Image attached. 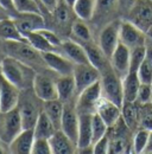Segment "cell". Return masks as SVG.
<instances>
[{
  "instance_id": "6",
  "label": "cell",
  "mask_w": 152,
  "mask_h": 154,
  "mask_svg": "<svg viewBox=\"0 0 152 154\" xmlns=\"http://www.w3.org/2000/svg\"><path fill=\"white\" fill-rule=\"evenodd\" d=\"M23 131L21 117L19 113L18 107L13 108L7 113H2L1 119V127H0V136L1 140L10 145L11 141Z\"/></svg>"
},
{
  "instance_id": "52",
  "label": "cell",
  "mask_w": 152,
  "mask_h": 154,
  "mask_svg": "<svg viewBox=\"0 0 152 154\" xmlns=\"http://www.w3.org/2000/svg\"><path fill=\"white\" fill-rule=\"evenodd\" d=\"M65 2H67V5H69L71 8H73V6H74V4H75L76 0H64Z\"/></svg>"
},
{
  "instance_id": "53",
  "label": "cell",
  "mask_w": 152,
  "mask_h": 154,
  "mask_svg": "<svg viewBox=\"0 0 152 154\" xmlns=\"http://www.w3.org/2000/svg\"><path fill=\"white\" fill-rule=\"evenodd\" d=\"M36 1L38 2V5H39V6H42V4H40V1H39V0H36Z\"/></svg>"
},
{
  "instance_id": "25",
  "label": "cell",
  "mask_w": 152,
  "mask_h": 154,
  "mask_svg": "<svg viewBox=\"0 0 152 154\" xmlns=\"http://www.w3.org/2000/svg\"><path fill=\"white\" fill-rule=\"evenodd\" d=\"M83 48L87 52V56L89 59V63L92 65H94L96 69H99L100 71H102L105 68H107V57L103 55L102 50L100 49L99 45H95L92 43V40H88V42H84L83 44Z\"/></svg>"
},
{
  "instance_id": "38",
  "label": "cell",
  "mask_w": 152,
  "mask_h": 154,
  "mask_svg": "<svg viewBox=\"0 0 152 154\" xmlns=\"http://www.w3.org/2000/svg\"><path fill=\"white\" fill-rule=\"evenodd\" d=\"M73 33L75 35L77 38H80L82 42H88L92 40L90 36V31L88 29V26L81 20H76L73 24Z\"/></svg>"
},
{
  "instance_id": "20",
  "label": "cell",
  "mask_w": 152,
  "mask_h": 154,
  "mask_svg": "<svg viewBox=\"0 0 152 154\" xmlns=\"http://www.w3.org/2000/svg\"><path fill=\"white\" fill-rule=\"evenodd\" d=\"M92 120L93 114H78V140L77 148L92 146Z\"/></svg>"
},
{
  "instance_id": "14",
  "label": "cell",
  "mask_w": 152,
  "mask_h": 154,
  "mask_svg": "<svg viewBox=\"0 0 152 154\" xmlns=\"http://www.w3.org/2000/svg\"><path fill=\"white\" fill-rule=\"evenodd\" d=\"M14 24L19 30V32L25 37L27 33L38 31L44 29V19L42 13H16L14 16Z\"/></svg>"
},
{
  "instance_id": "34",
  "label": "cell",
  "mask_w": 152,
  "mask_h": 154,
  "mask_svg": "<svg viewBox=\"0 0 152 154\" xmlns=\"http://www.w3.org/2000/svg\"><path fill=\"white\" fill-rule=\"evenodd\" d=\"M146 58V46H138L131 50V59H130V71H137Z\"/></svg>"
},
{
  "instance_id": "31",
  "label": "cell",
  "mask_w": 152,
  "mask_h": 154,
  "mask_svg": "<svg viewBox=\"0 0 152 154\" xmlns=\"http://www.w3.org/2000/svg\"><path fill=\"white\" fill-rule=\"evenodd\" d=\"M92 129H93V136H92V143L93 145L108 132V126L105 123V121L101 119V116L99 115L97 113L93 114Z\"/></svg>"
},
{
  "instance_id": "40",
  "label": "cell",
  "mask_w": 152,
  "mask_h": 154,
  "mask_svg": "<svg viewBox=\"0 0 152 154\" xmlns=\"http://www.w3.org/2000/svg\"><path fill=\"white\" fill-rule=\"evenodd\" d=\"M126 140L122 136L115 135L113 139H109V149L108 153H125L126 152Z\"/></svg>"
},
{
  "instance_id": "46",
  "label": "cell",
  "mask_w": 152,
  "mask_h": 154,
  "mask_svg": "<svg viewBox=\"0 0 152 154\" xmlns=\"http://www.w3.org/2000/svg\"><path fill=\"white\" fill-rule=\"evenodd\" d=\"M39 1H40L42 6H44V8L48 12H51L52 13L55 11V8H56L57 4H58L59 0H39Z\"/></svg>"
},
{
  "instance_id": "32",
  "label": "cell",
  "mask_w": 152,
  "mask_h": 154,
  "mask_svg": "<svg viewBox=\"0 0 152 154\" xmlns=\"http://www.w3.org/2000/svg\"><path fill=\"white\" fill-rule=\"evenodd\" d=\"M139 125L141 128L152 131V104L151 102L140 104L139 107Z\"/></svg>"
},
{
  "instance_id": "49",
  "label": "cell",
  "mask_w": 152,
  "mask_h": 154,
  "mask_svg": "<svg viewBox=\"0 0 152 154\" xmlns=\"http://www.w3.org/2000/svg\"><path fill=\"white\" fill-rule=\"evenodd\" d=\"M146 33V40H145V45L149 43V46H152V26L145 32Z\"/></svg>"
},
{
  "instance_id": "55",
  "label": "cell",
  "mask_w": 152,
  "mask_h": 154,
  "mask_svg": "<svg viewBox=\"0 0 152 154\" xmlns=\"http://www.w3.org/2000/svg\"><path fill=\"white\" fill-rule=\"evenodd\" d=\"M151 87H152V83H151Z\"/></svg>"
},
{
  "instance_id": "11",
  "label": "cell",
  "mask_w": 152,
  "mask_h": 154,
  "mask_svg": "<svg viewBox=\"0 0 152 154\" xmlns=\"http://www.w3.org/2000/svg\"><path fill=\"white\" fill-rule=\"evenodd\" d=\"M61 131H63L69 136V139L77 146L78 140V114L76 110L75 103L68 101L64 103L63 116H62V125Z\"/></svg>"
},
{
  "instance_id": "19",
  "label": "cell",
  "mask_w": 152,
  "mask_h": 154,
  "mask_svg": "<svg viewBox=\"0 0 152 154\" xmlns=\"http://www.w3.org/2000/svg\"><path fill=\"white\" fill-rule=\"evenodd\" d=\"M51 152L54 154H73L77 148L75 143L69 139V136L63 131L58 129L49 139Z\"/></svg>"
},
{
  "instance_id": "54",
  "label": "cell",
  "mask_w": 152,
  "mask_h": 154,
  "mask_svg": "<svg viewBox=\"0 0 152 154\" xmlns=\"http://www.w3.org/2000/svg\"><path fill=\"white\" fill-rule=\"evenodd\" d=\"M1 60H2V58H1V54H0V63H1Z\"/></svg>"
},
{
  "instance_id": "35",
  "label": "cell",
  "mask_w": 152,
  "mask_h": 154,
  "mask_svg": "<svg viewBox=\"0 0 152 154\" xmlns=\"http://www.w3.org/2000/svg\"><path fill=\"white\" fill-rule=\"evenodd\" d=\"M70 6L67 5V2L64 0H59L57 4L55 11L52 12L55 16V19L59 24H65L70 20Z\"/></svg>"
},
{
  "instance_id": "7",
  "label": "cell",
  "mask_w": 152,
  "mask_h": 154,
  "mask_svg": "<svg viewBox=\"0 0 152 154\" xmlns=\"http://www.w3.org/2000/svg\"><path fill=\"white\" fill-rule=\"evenodd\" d=\"M17 107L21 117L23 129H33L38 120V116L42 113L38 102H36L31 95L25 94L23 96L20 95Z\"/></svg>"
},
{
  "instance_id": "27",
  "label": "cell",
  "mask_w": 152,
  "mask_h": 154,
  "mask_svg": "<svg viewBox=\"0 0 152 154\" xmlns=\"http://www.w3.org/2000/svg\"><path fill=\"white\" fill-rule=\"evenodd\" d=\"M56 131L57 129L55 128V126L52 125L51 120L42 110V113L38 116L36 126L33 128L35 139H50Z\"/></svg>"
},
{
  "instance_id": "12",
  "label": "cell",
  "mask_w": 152,
  "mask_h": 154,
  "mask_svg": "<svg viewBox=\"0 0 152 154\" xmlns=\"http://www.w3.org/2000/svg\"><path fill=\"white\" fill-rule=\"evenodd\" d=\"M119 39L131 50L138 46H145V32L137 27L131 21H122L120 24Z\"/></svg>"
},
{
  "instance_id": "42",
  "label": "cell",
  "mask_w": 152,
  "mask_h": 154,
  "mask_svg": "<svg viewBox=\"0 0 152 154\" xmlns=\"http://www.w3.org/2000/svg\"><path fill=\"white\" fill-rule=\"evenodd\" d=\"M152 98V87L151 84H145L141 83L138 90V96H137V101L139 104H144V103H149L151 102Z\"/></svg>"
},
{
  "instance_id": "2",
  "label": "cell",
  "mask_w": 152,
  "mask_h": 154,
  "mask_svg": "<svg viewBox=\"0 0 152 154\" xmlns=\"http://www.w3.org/2000/svg\"><path fill=\"white\" fill-rule=\"evenodd\" d=\"M101 76V90L102 97L109 100L116 106L121 107L124 102V89H122V78L113 70L112 65L105 68Z\"/></svg>"
},
{
  "instance_id": "17",
  "label": "cell",
  "mask_w": 152,
  "mask_h": 154,
  "mask_svg": "<svg viewBox=\"0 0 152 154\" xmlns=\"http://www.w3.org/2000/svg\"><path fill=\"white\" fill-rule=\"evenodd\" d=\"M96 113L101 116V119L105 121L108 128H112L121 117V107L116 106L115 103L105 97H101L96 108Z\"/></svg>"
},
{
  "instance_id": "9",
  "label": "cell",
  "mask_w": 152,
  "mask_h": 154,
  "mask_svg": "<svg viewBox=\"0 0 152 154\" xmlns=\"http://www.w3.org/2000/svg\"><path fill=\"white\" fill-rule=\"evenodd\" d=\"M100 70L96 69L90 63L88 64H75L73 76L75 79L76 95L83 91L86 88L92 85L100 79Z\"/></svg>"
},
{
  "instance_id": "10",
  "label": "cell",
  "mask_w": 152,
  "mask_h": 154,
  "mask_svg": "<svg viewBox=\"0 0 152 154\" xmlns=\"http://www.w3.org/2000/svg\"><path fill=\"white\" fill-rule=\"evenodd\" d=\"M120 21H112L100 33L99 38V46L102 50L103 55L107 58H111L113 55L116 45L119 44V31H120Z\"/></svg>"
},
{
  "instance_id": "29",
  "label": "cell",
  "mask_w": 152,
  "mask_h": 154,
  "mask_svg": "<svg viewBox=\"0 0 152 154\" xmlns=\"http://www.w3.org/2000/svg\"><path fill=\"white\" fill-rule=\"evenodd\" d=\"M95 0H76L73 11L76 16L82 20L90 19L94 14Z\"/></svg>"
},
{
  "instance_id": "8",
  "label": "cell",
  "mask_w": 152,
  "mask_h": 154,
  "mask_svg": "<svg viewBox=\"0 0 152 154\" xmlns=\"http://www.w3.org/2000/svg\"><path fill=\"white\" fill-rule=\"evenodd\" d=\"M17 85L10 82L0 72V113H7L18 106L20 91Z\"/></svg>"
},
{
  "instance_id": "30",
  "label": "cell",
  "mask_w": 152,
  "mask_h": 154,
  "mask_svg": "<svg viewBox=\"0 0 152 154\" xmlns=\"http://www.w3.org/2000/svg\"><path fill=\"white\" fill-rule=\"evenodd\" d=\"M24 38L26 39L35 49H37L38 51H40V52L54 51V49H55V46H52L38 31H33V32L27 33Z\"/></svg>"
},
{
  "instance_id": "1",
  "label": "cell",
  "mask_w": 152,
  "mask_h": 154,
  "mask_svg": "<svg viewBox=\"0 0 152 154\" xmlns=\"http://www.w3.org/2000/svg\"><path fill=\"white\" fill-rule=\"evenodd\" d=\"M1 74L6 77L10 82L17 85L19 89L27 90L32 87L36 72L32 66L19 60L12 56L4 57L1 63Z\"/></svg>"
},
{
  "instance_id": "51",
  "label": "cell",
  "mask_w": 152,
  "mask_h": 154,
  "mask_svg": "<svg viewBox=\"0 0 152 154\" xmlns=\"http://www.w3.org/2000/svg\"><path fill=\"white\" fill-rule=\"evenodd\" d=\"M5 18H10L8 14H7V11L4 10L1 6H0V19H5Z\"/></svg>"
},
{
  "instance_id": "13",
  "label": "cell",
  "mask_w": 152,
  "mask_h": 154,
  "mask_svg": "<svg viewBox=\"0 0 152 154\" xmlns=\"http://www.w3.org/2000/svg\"><path fill=\"white\" fill-rule=\"evenodd\" d=\"M32 90L36 96L43 102L58 98L56 82H54L50 77L43 74L36 75L32 84Z\"/></svg>"
},
{
  "instance_id": "39",
  "label": "cell",
  "mask_w": 152,
  "mask_h": 154,
  "mask_svg": "<svg viewBox=\"0 0 152 154\" xmlns=\"http://www.w3.org/2000/svg\"><path fill=\"white\" fill-rule=\"evenodd\" d=\"M116 4H119L118 0H95L94 13L108 14L115 8Z\"/></svg>"
},
{
  "instance_id": "50",
  "label": "cell",
  "mask_w": 152,
  "mask_h": 154,
  "mask_svg": "<svg viewBox=\"0 0 152 154\" xmlns=\"http://www.w3.org/2000/svg\"><path fill=\"white\" fill-rule=\"evenodd\" d=\"M146 58L152 64V46H146Z\"/></svg>"
},
{
  "instance_id": "37",
  "label": "cell",
  "mask_w": 152,
  "mask_h": 154,
  "mask_svg": "<svg viewBox=\"0 0 152 154\" xmlns=\"http://www.w3.org/2000/svg\"><path fill=\"white\" fill-rule=\"evenodd\" d=\"M138 77L141 83H145V84L152 83V64L147 58H145L140 64L138 69Z\"/></svg>"
},
{
  "instance_id": "45",
  "label": "cell",
  "mask_w": 152,
  "mask_h": 154,
  "mask_svg": "<svg viewBox=\"0 0 152 154\" xmlns=\"http://www.w3.org/2000/svg\"><path fill=\"white\" fill-rule=\"evenodd\" d=\"M0 6L6 10L8 13H12L13 16L17 13L16 8H14V4H13V0H0Z\"/></svg>"
},
{
  "instance_id": "33",
  "label": "cell",
  "mask_w": 152,
  "mask_h": 154,
  "mask_svg": "<svg viewBox=\"0 0 152 154\" xmlns=\"http://www.w3.org/2000/svg\"><path fill=\"white\" fill-rule=\"evenodd\" d=\"M13 4L18 13H42L36 0H13Z\"/></svg>"
},
{
  "instance_id": "15",
  "label": "cell",
  "mask_w": 152,
  "mask_h": 154,
  "mask_svg": "<svg viewBox=\"0 0 152 154\" xmlns=\"http://www.w3.org/2000/svg\"><path fill=\"white\" fill-rule=\"evenodd\" d=\"M130 59H131V49L127 48L124 43L119 42L111 56V63L113 70L121 77L126 76L130 71Z\"/></svg>"
},
{
  "instance_id": "16",
  "label": "cell",
  "mask_w": 152,
  "mask_h": 154,
  "mask_svg": "<svg viewBox=\"0 0 152 154\" xmlns=\"http://www.w3.org/2000/svg\"><path fill=\"white\" fill-rule=\"evenodd\" d=\"M42 57L44 59L45 64L54 70L55 72L59 74L61 76L64 75H73L74 72V68H75V63L73 60H70L69 58L62 57L58 54H55L54 51H45L42 52Z\"/></svg>"
},
{
  "instance_id": "18",
  "label": "cell",
  "mask_w": 152,
  "mask_h": 154,
  "mask_svg": "<svg viewBox=\"0 0 152 154\" xmlns=\"http://www.w3.org/2000/svg\"><path fill=\"white\" fill-rule=\"evenodd\" d=\"M35 141L33 129H23L8 145L10 152L16 154H30Z\"/></svg>"
},
{
  "instance_id": "41",
  "label": "cell",
  "mask_w": 152,
  "mask_h": 154,
  "mask_svg": "<svg viewBox=\"0 0 152 154\" xmlns=\"http://www.w3.org/2000/svg\"><path fill=\"white\" fill-rule=\"evenodd\" d=\"M32 154H51V147L49 139H35L32 146Z\"/></svg>"
},
{
  "instance_id": "28",
  "label": "cell",
  "mask_w": 152,
  "mask_h": 154,
  "mask_svg": "<svg viewBox=\"0 0 152 154\" xmlns=\"http://www.w3.org/2000/svg\"><path fill=\"white\" fill-rule=\"evenodd\" d=\"M0 39L2 40H24L14 21L10 18L0 19Z\"/></svg>"
},
{
  "instance_id": "22",
  "label": "cell",
  "mask_w": 152,
  "mask_h": 154,
  "mask_svg": "<svg viewBox=\"0 0 152 154\" xmlns=\"http://www.w3.org/2000/svg\"><path fill=\"white\" fill-rule=\"evenodd\" d=\"M140 84H141V82L138 77V72L137 71H128V74L122 78L124 101L135 102Z\"/></svg>"
},
{
  "instance_id": "21",
  "label": "cell",
  "mask_w": 152,
  "mask_h": 154,
  "mask_svg": "<svg viewBox=\"0 0 152 154\" xmlns=\"http://www.w3.org/2000/svg\"><path fill=\"white\" fill-rule=\"evenodd\" d=\"M59 46H61L63 54L70 60H73L75 64H88L89 63V59H88L84 48L78 45L75 42L67 40V42L61 43Z\"/></svg>"
},
{
  "instance_id": "4",
  "label": "cell",
  "mask_w": 152,
  "mask_h": 154,
  "mask_svg": "<svg viewBox=\"0 0 152 154\" xmlns=\"http://www.w3.org/2000/svg\"><path fill=\"white\" fill-rule=\"evenodd\" d=\"M101 97H102V90H101V82L99 79L78 94V100L75 103L77 114L96 113V108Z\"/></svg>"
},
{
  "instance_id": "44",
  "label": "cell",
  "mask_w": 152,
  "mask_h": 154,
  "mask_svg": "<svg viewBox=\"0 0 152 154\" xmlns=\"http://www.w3.org/2000/svg\"><path fill=\"white\" fill-rule=\"evenodd\" d=\"M38 32L44 37V38L46 39L52 46H59L61 45V39L58 38V36H57L56 33H54L52 31H49V30H45V29H40V30H38Z\"/></svg>"
},
{
  "instance_id": "3",
  "label": "cell",
  "mask_w": 152,
  "mask_h": 154,
  "mask_svg": "<svg viewBox=\"0 0 152 154\" xmlns=\"http://www.w3.org/2000/svg\"><path fill=\"white\" fill-rule=\"evenodd\" d=\"M5 42H6V51L10 56L29 64L30 66H32L33 64L37 66H40L43 63H45L42 57V54L39 55L37 49H35L26 39H24V40H5Z\"/></svg>"
},
{
  "instance_id": "36",
  "label": "cell",
  "mask_w": 152,
  "mask_h": 154,
  "mask_svg": "<svg viewBox=\"0 0 152 154\" xmlns=\"http://www.w3.org/2000/svg\"><path fill=\"white\" fill-rule=\"evenodd\" d=\"M149 134H150V131L147 129H144L141 128L140 131H138L134 137H133V149L135 153H143L145 147H146V143H147V140H149Z\"/></svg>"
},
{
  "instance_id": "26",
  "label": "cell",
  "mask_w": 152,
  "mask_h": 154,
  "mask_svg": "<svg viewBox=\"0 0 152 154\" xmlns=\"http://www.w3.org/2000/svg\"><path fill=\"white\" fill-rule=\"evenodd\" d=\"M121 117L130 131H135L139 126V108L135 102L124 101L121 106Z\"/></svg>"
},
{
  "instance_id": "23",
  "label": "cell",
  "mask_w": 152,
  "mask_h": 154,
  "mask_svg": "<svg viewBox=\"0 0 152 154\" xmlns=\"http://www.w3.org/2000/svg\"><path fill=\"white\" fill-rule=\"evenodd\" d=\"M63 108H64V103L59 98L51 100V101H45L43 103V112L51 120L52 125L55 126V128H56L57 131L61 129L62 116H63Z\"/></svg>"
},
{
  "instance_id": "5",
  "label": "cell",
  "mask_w": 152,
  "mask_h": 154,
  "mask_svg": "<svg viewBox=\"0 0 152 154\" xmlns=\"http://www.w3.org/2000/svg\"><path fill=\"white\" fill-rule=\"evenodd\" d=\"M128 21L146 32L152 26V0H135L128 11Z\"/></svg>"
},
{
  "instance_id": "24",
  "label": "cell",
  "mask_w": 152,
  "mask_h": 154,
  "mask_svg": "<svg viewBox=\"0 0 152 154\" xmlns=\"http://www.w3.org/2000/svg\"><path fill=\"white\" fill-rule=\"evenodd\" d=\"M57 93H58V98L65 103L70 101L73 96L76 94V87H75V79L73 75H64L61 76L56 81Z\"/></svg>"
},
{
  "instance_id": "47",
  "label": "cell",
  "mask_w": 152,
  "mask_h": 154,
  "mask_svg": "<svg viewBox=\"0 0 152 154\" xmlns=\"http://www.w3.org/2000/svg\"><path fill=\"white\" fill-rule=\"evenodd\" d=\"M118 1H119V5H120L122 8L130 11V8L132 7V5L134 4L135 0H118Z\"/></svg>"
},
{
  "instance_id": "43",
  "label": "cell",
  "mask_w": 152,
  "mask_h": 154,
  "mask_svg": "<svg viewBox=\"0 0 152 154\" xmlns=\"http://www.w3.org/2000/svg\"><path fill=\"white\" fill-rule=\"evenodd\" d=\"M95 154H107L109 149V131L93 145Z\"/></svg>"
},
{
  "instance_id": "48",
  "label": "cell",
  "mask_w": 152,
  "mask_h": 154,
  "mask_svg": "<svg viewBox=\"0 0 152 154\" xmlns=\"http://www.w3.org/2000/svg\"><path fill=\"white\" fill-rule=\"evenodd\" d=\"M143 153H152V131H150V134H149V140H147V143H146V147L144 149Z\"/></svg>"
}]
</instances>
